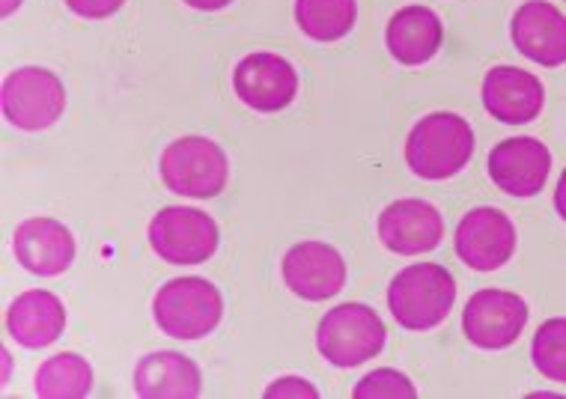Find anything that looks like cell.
<instances>
[{
  "label": "cell",
  "instance_id": "obj_1",
  "mask_svg": "<svg viewBox=\"0 0 566 399\" xmlns=\"http://www.w3.org/2000/svg\"><path fill=\"white\" fill-rule=\"evenodd\" d=\"M474 156V132L459 114H430L406 137V165L420 179L441 182L457 176Z\"/></svg>",
  "mask_w": 566,
  "mask_h": 399
},
{
  "label": "cell",
  "instance_id": "obj_2",
  "mask_svg": "<svg viewBox=\"0 0 566 399\" xmlns=\"http://www.w3.org/2000/svg\"><path fill=\"white\" fill-rule=\"evenodd\" d=\"M394 319L409 332H432L457 304V281L444 265L415 263L402 269L388 286Z\"/></svg>",
  "mask_w": 566,
  "mask_h": 399
},
{
  "label": "cell",
  "instance_id": "obj_3",
  "mask_svg": "<svg viewBox=\"0 0 566 399\" xmlns=\"http://www.w3.org/2000/svg\"><path fill=\"white\" fill-rule=\"evenodd\" d=\"M153 316L167 337L200 340L218 328L224 316V298L206 277H174L153 298Z\"/></svg>",
  "mask_w": 566,
  "mask_h": 399
},
{
  "label": "cell",
  "instance_id": "obj_4",
  "mask_svg": "<svg viewBox=\"0 0 566 399\" xmlns=\"http://www.w3.org/2000/svg\"><path fill=\"white\" fill-rule=\"evenodd\" d=\"M158 170L167 191L191 200H212L224 191L230 161L216 140L203 135H186L167 144Z\"/></svg>",
  "mask_w": 566,
  "mask_h": 399
},
{
  "label": "cell",
  "instance_id": "obj_5",
  "mask_svg": "<svg viewBox=\"0 0 566 399\" xmlns=\"http://www.w3.org/2000/svg\"><path fill=\"white\" fill-rule=\"evenodd\" d=\"M385 322L361 302H346L323 316L316 328V346L334 367H358L385 349Z\"/></svg>",
  "mask_w": 566,
  "mask_h": 399
},
{
  "label": "cell",
  "instance_id": "obj_6",
  "mask_svg": "<svg viewBox=\"0 0 566 399\" xmlns=\"http://www.w3.org/2000/svg\"><path fill=\"white\" fill-rule=\"evenodd\" d=\"M0 102H3V117L10 126L21 132H42L63 117L66 87L51 69L21 66L3 81Z\"/></svg>",
  "mask_w": 566,
  "mask_h": 399
},
{
  "label": "cell",
  "instance_id": "obj_7",
  "mask_svg": "<svg viewBox=\"0 0 566 399\" xmlns=\"http://www.w3.org/2000/svg\"><path fill=\"white\" fill-rule=\"evenodd\" d=\"M218 224L200 209L165 206L149 221V244L170 265H200L218 251Z\"/></svg>",
  "mask_w": 566,
  "mask_h": 399
},
{
  "label": "cell",
  "instance_id": "obj_8",
  "mask_svg": "<svg viewBox=\"0 0 566 399\" xmlns=\"http://www.w3.org/2000/svg\"><path fill=\"white\" fill-rule=\"evenodd\" d=\"M527 304L507 290H478L462 311V332L478 349H507L527 325Z\"/></svg>",
  "mask_w": 566,
  "mask_h": 399
},
{
  "label": "cell",
  "instance_id": "obj_9",
  "mask_svg": "<svg viewBox=\"0 0 566 399\" xmlns=\"http://www.w3.org/2000/svg\"><path fill=\"white\" fill-rule=\"evenodd\" d=\"M457 253L474 272H495L516 251V227L495 206H478L457 227Z\"/></svg>",
  "mask_w": 566,
  "mask_h": 399
},
{
  "label": "cell",
  "instance_id": "obj_10",
  "mask_svg": "<svg viewBox=\"0 0 566 399\" xmlns=\"http://www.w3.org/2000/svg\"><path fill=\"white\" fill-rule=\"evenodd\" d=\"M233 87L235 96L248 107L260 114H274L293 105L298 93V72L281 54L260 51L239 60V66L233 69Z\"/></svg>",
  "mask_w": 566,
  "mask_h": 399
},
{
  "label": "cell",
  "instance_id": "obj_11",
  "mask_svg": "<svg viewBox=\"0 0 566 399\" xmlns=\"http://www.w3.org/2000/svg\"><path fill=\"white\" fill-rule=\"evenodd\" d=\"M283 283L304 302H328L346 283V263L325 242H298L283 256Z\"/></svg>",
  "mask_w": 566,
  "mask_h": 399
},
{
  "label": "cell",
  "instance_id": "obj_12",
  "mask_svg": "<svg viewBox=\"0 0 566 399\" xmlns=\"http://www.w3.org/2000/svg\"><path fill=\"white\" fill-rule=\"evenodd\" d=\"M552 174V153L537 137H507L489 153V176L510 197H534Z\"/></svg>",
  "mask_w": 566,
  "mask_h": 399
},
{
  "label": "cell",
  "instance_id": "obj_13",
  "mask_svg": "<svg viewBox=\"0 0 566 399\" xmlns=\"http://www.w3.org/2000/svg\"><path fill=\"white\" fill-rule=\"evenodd\" d=\"M379 239L388 251L400 256L436 251L444 239V218L432 203L406 197L379 214Z\"/></svg>",
  "mask_w": 566,
  "mask_h": 399
},
{
  "label": "cell",
  "instance_id": "obj_14",
  "mask_svg": "<svg viewBox=\"0 0 566 399\" xmlns=\"http://www.w3.org/2000/svg\"><path fill=\"white\" fill-rule=\"evenodd\" d=\"M483 105L489 117L507 126H525L537 119L546 105V87L534 72L516 66H495L483 78Z\"/></svg>",
  "mask_w": 566,
  "mask_h": 399
},
{
  "label": "cell",
  "instance_id": "obj_15",
  "mask_svg": "<svg viewBox=\"0 0 566 399\" xmlns=\"http://www.w3.org/2000/svg\"><path fill=\"white\" fill-rule=\"evenodd\" d=\"M510 36L527 60L539 66L566 63V15L548 0H527L513 15Z\"/></svg>",
  "mask_w": 566,
  "mask_h": 399
},
{
  "label": "cell",
  "instance_id": "obj_16",
  "mask_svg": "<svg viewBox=\"0 0 566 399\" xmlns=\"http://www.w3.org/2000/svg\"><path fill=\"white\" fill-rule=\"evenodd\" d=\"M12 251L21 269L40 277H57L75 263V239L57 218H28L21 221L12 239Z\"/></svg>",
  "mask_w": 566,
  "mask_h": 399
},
{
  "label": "cell",
  "instance_id": "obj_17",
  "mask_svg": "<svg viewBox=\"0 0 566 399\" xmlns=\"http://www.w3.org/2000/svg\"><path fill=\"white\" fill-rule=\"evenodd\" d=\"M7 332L24 349H45L66 332V307L49 290L21 293L7 311Z\"/></svg>",
  "mask_w": 566,
  "mask_h": 399
},
{
  "label": "cell",
  "instance_id": "obj_18",
  "mask_svg": "<svg viewBox=\"0 0 566 399\" xmlns=\"http://www.w3.org/2000/svg\"><path fill=\"white\" fill-rule=\"evenodd\" d=\"M385 42L397 63L423 66L439 54L441 42H444V24L430 7H402L388 21Z\"/></svg>",
  "mask_w": 566,
  "mask_h": 399
},
{
  "label": "cell",
  "instance_id": "obj_19",
  "mask_svg": "<svg viewBox=\"0 0 566 399\" xmlns=\"http://www.w3.org/2000/svg\"><path fill=\"white\" fill-rule=\"evenodd\" d=\"M203 390V376L195 360L179 351H153L137 360L135 393L144 399H195Z\"/></svg>",
  "mask_w": 566,
  "mask_h": 399
},
{
  "label": "cell",
  "instance_id": "obj_20",
  "mask_svg": "<svg viewBox=\"0 0 566 399\" xmlns=\"http://www.w3.org/2000/svg\"><path fill=\"white\" fill-rule=\"evenodd\" d=\"M358 19L355 0H295V24L316 42H337Z\"/></svg>",
  "mask_w": 566,
  "mask_h": 399
},
{
  "label": "cell",
  "instance_id": "obj_21",
  "mask_svg": "<svg viewBox=\"0 0 566 399\" xmlns=\"http://www.w3.org/2000/svg\"><path fill=\"white\" fill-rule=\"evenodd\" d=\"M93 390V367L75 351H60L36 372V397L84 399Z\"/></svg>",
  "mask_w": 566,
  "mask_h": 399
},
{
  "label": "cell",
  "instance_id": "obj_22",
  "mask_svg": "<svg viewBox=\"0 0 566 399\" xmlns=\"http://www.w3.org/2000/svg\"><path fill=\"white\" fill-rule=\"evenodd\" d=\"M531 358L546 379L566 385V319L543 322L534 334Z\"/></svg>",
  "mask_w": 566,
  "mask_h": 399
},
{
  "label": "cell",
  "instance_id": "obj_23",
  "mask_svg": "<svg viewBox=\"0 0 566 399\" xmlns=\"http://www.w3.org/2000/svg\"><path fill=\"white\" fill-rule=\"evenodd\" d=\"M355 399H415L418 388L400 370H373L355 385Z\"/></svg>",
  "mask_w": 566,
  "mask_h": 399
},
{
  "label": "cell",
  "instance_id": "obj_24",
  "mask_svg": "<svg viewBox=\"0 0 566 399\" xmlns=\"http://www.w3.org/2000/svg\"><path fill=\"white\" fill-rule=\"evenodd\" d=\"M265 397H269V399H274V397H281V399H286V397L316 399V397H319V390L313 388L307 379H298V376H286V379H277L274 385H269V388H265Z\"/></svg>",
  "mask_w": 566,
  "mask_h": 399
},
{
  "label": "cell",
  "instance_id": "obj_25",
  "mask_svg": "<svg viewBox=\"0 0 566 399\" xmlns=\"http://www.w3.org/2000/svg\"><path fill=\"white\" fill-rule=\"evenodd\" d=\"M126 0H66V7L81 19H108Z\"/></svg>",
  "mask_w": 566,
  "mask_h": 399
},
{
  "label": "cell",
  "instance_id": "obj_26",
  "mask_svg": "<svg viewBox=\"0 0 566 399\" xmlns=\"http://www.w3.org/2000/svg\"><path fill=\"white\" fill-rule=\"evenodd\" d=\"M191 10H200V12H218L224 10L227 3H233V0H186Z\"/></svg>",
  "mask_w": 566,
  "mask_h": 399
},
{
  "label": "cell",
  "instance_id": "obj_27",
  "mask_svg": "<svg viewBox=\"0 0 566 399\" xmlns=\"http://www.w3.org/2000/svg\"><path fill=\"white\" fill-rule=\"evenodd\" d=\"M555 209L557 214L566 221V170L560 174V179H557V188H555Z\"/></svg>",
  "mask_w": 566,
  "mask_h": 399
},
{
  "label": "cell",
  "instance_id": "obj_28",
  "mask_svg": "<svg viewBox=\"0 0 566 399\" xmlns=\"http://www.w3.org/2000/svg\"><path fill=\"white\" fill-rule=\"evenodd\" d=\"M21 3H24V0H3V15H12V12L19 10Z\"/></svg>",
  "mask_w": 566,
  "mask_h": 399
}]
</instances>
